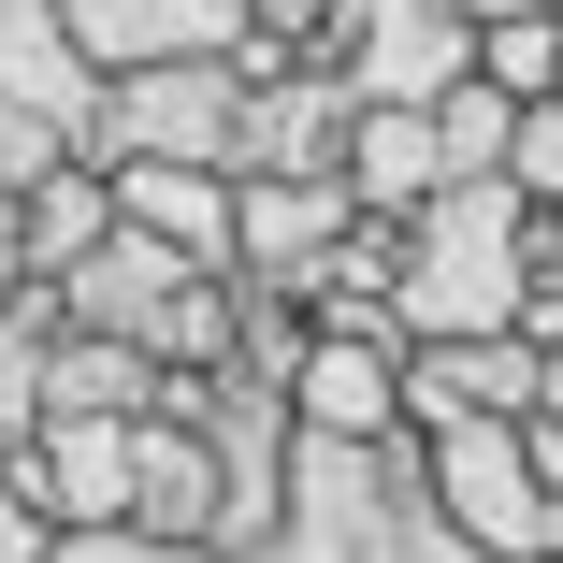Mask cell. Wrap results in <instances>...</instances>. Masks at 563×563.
I'll return each mask as SVG.
<instances>
[{"label": "cell", "instance_id": "83f0119b", "mask_svg": "<svg viewBox=\"0 0 563 563\" xmlns=\"http://www.w3.org/2000/svg\"><path fill=\"white\" fill-rule=\"evenodd\" d=\"M549 101H563V73H549Z\"/></svg>", "mask_w": 563, "mask_h": 563}, {"label": "cell", "instance_id": "484cf974", "mask_svg": "<svg viewBox=\"0 0 563 563\" xmlns=\"http://www.w3.org/2000/svg\"><path fill=\"white\" fill-rule=\"evenodd\" d=\"M534 405H549V419H563V332H549V390H534Z\"/></svg>", "mask_w": 563, "mask_h": 563}, {"label": "cell", "instance_id": "44dd1931", "mask_svg": "<svg viewBox=\"0 0 563 563\" xmlns=\"http://www.w3.org/2000/svg\"><path fill=\"white\" fill-rule=\"evenodd\" d=\"M44 549H58V520H44L15 477H0V563H44Z\"/></svg>", "mask_w": 563, "mask_h": 563}, {"label": "cell", "instance_id": "8992f818", "mask_svg": "<svg viewBox=\"0 0 563 563\" xmlns=\"http://www.w3.org/2000/svg\"><path fill=\"white\" fill-rule=\"evenodd\" d=\"M347 174H232V275L261 289H303L332 261V232H347Z\"/></svg>", "mask_w": 563, "mask_h": 563}, {"label": "cell", "instance_id": "4316f807", "mask_svg": "<svg viewBox=\"0 0 563 563\" xmlns=\"http://www.w3.org/2000/svg\"><path fill=\"white\" fill-rule=\"evenodd\" d=\"M549 30H563V0H549Z\"/></svg>", "mask_w": 563, "mask_h": 563}, {"label": "cell", "instance_id": "603a6c76", "mask_svg": "<svg viewBox=\"0 0 563 563\" xmlns=\"http://www.w3.org/2000/svg\"><path fill=\"white\" fill-rule=\"evenodd\" d=\"M520 477L563 492V419H549V405H520Z\"/></svg>", "mask_w": 563, "mask_h": 563}, {"label": "cell", "instance_id": "cb8c5ba5", "mask_svg": "<svg viewBox=\"0 0 563 563\" xmlns=\"http://www.w3.org/2000/svg\"><path fill=\"white\" fill-rule=\"evenodd\" d=\"M534 275H563V202H534Z\"/></svg>", "mask_w": 563, "mask_h": 563}, {"label": "cell", "instance_id": "277c9868", "mask_svg": "<svg viewBox=\"0 0 563 563\" xmlns=\"http://www.w3.org/2000/svg\"><path fill=\"white\" fill-rule=\"evenodd\" d=\"M463 0H332V73H347L362 101H433L448 73H463Z\"/></svg>", "mask_w": 563, "mask_h": 563}, {"label": "cell", "instance_id": "d6986e66", "mask_svg": "<svg viewBox=\"0 0 563 563\" xmlns=\"http://www.w3.org/2000/svg\"><path fill=\"white\" fill-rule=\"evenodd\" d=\"M44 159H73V131L44 117V101H15V87H0V188H30Z\"/></svg>", "mask_w": 563, "mask_h": 563}, {"label": "cell", "instance_id": "5b68a950", "mask_svg": "<svg viewBox=\"0 0 563 563\" xmlns=\"http://www.w3.org/2000/svg\"><path fill=\"white\" fill-rule=\"evenodd\" d=\"M347 117H362V87L332 73V58L246 73V101H232V159H217V174H332V159H347Z\"/></svg>", "mask_w": 563, "mask_h": 563}, {"label": "cell", "instance_id": "ffe728a7", "mask_svg": "<svg viewBox=\"0 0 563 563\" xmlns=\"http://www.w3.org/2000/svg\"><path fill=\"white\" fill-rule=\"evenodd\" d=\"M44 563H217V549H174V534H131V520H87V534H58Z\"/></svg>", "mask_w": 563, "mask_h": 563}, {"label": "cell", "instance_id": "e0dca14e", "mask_svg": "<svg viewBox=\"0 0 563 563\" xmlns=\"http://www.w3.org/2000/svg\"><path fill=\"white\" fill-rule=\"evenodd\" d=\"M477 44H463V73L477 87H506V101H549V73H563V30H549V0H520V15H463Z\"/></svg>", "mask_w": 563, "mask_h": 563}, {"label": "cell", "instance_id": "5bb4252c", "mask_svg": "<svg viewBox=\"0 0 563 563\" xmlns=\"http://www.w3.org/2000/svg\"><path fill=\"white\" fill-rule=\"evenodd\" d=\"M101 232H117V188H101V159H44V174L15 188V275H58V261H87Z\"/></svg>", "mask_w": 563, "mask_h": 563}, {"label": "cell", "instance_id": "d4e9b609", "mask_svg": "<svg viewBox=\"0 0 563 563\" xmlns=\"http://www.w3.org/2000/svg\"><path fill=\"white\" fill-rule=\"evenodd\" d=\"M0 303H15V188H0Z\"/></svg>", "mask_w": 563, "mask_h": 563}, {"label": "cell", "instance_id": "2e32d148", "mask_svg": "<svg viewBox=\"0 0 563 563\" xmlns=\"http://www.w3.org/2000/svg\"><path fill=\"white\" fill-rule=\"evenodd\" d=\"M44 332H58V289L15 275V303H0V463H15L30 419H44Z\"/></svg>", "mask_w": 563, "mask_h": 563}, {"label": "cell", "instance_id": "3957f363", "mask_svg": "<svg viewBox=\"0 0 563 563\" xmlns=\"http://www.w3.org/2000/svg\"><path fill=\"white\" fill-rule=\"evenodd\" d=\"M232 101H246L232 58H131L101 73L73 159H232Z\"/></svg>", "mask_w": 563, "mask_h": 563}, {"label": "cell", "instance_id": "52a82bcc", "mask_svg": "<svg viewBox=\"0 0 563 563\" xmlns=\"http://www.w3.org/2000/svg\"><path fill=\"white\" fill-rule=\"evenodd\" d=\"M275 390H289L303 433H347V448L405 433V347H390V332H303V362Z\"/></svg>", "mask_w": 563, "mask_h": 563}, {"label": "cell", "instance_id": "7a4b0ae2", "mask_svg": "<svg viewBox=\"0 0 563 563\" xmlns=\"http://www.w3.org/2000/svg\"><path fill=\"white\" fill-rule=\"evenodd\" d=\"M405 506H419V448H405V433H376V448L289 433V506H275V534L217 549V563H390V549H405Z\"/></svg>", "mask_w": 563, "mask_h": 563}, {"label": "cell", "instance_id": "9c48e42d", "mask_svg": "<svg viewBox=\"0 0 563 563\" xmlns=\"http://www.w3.org/2000/svg\"><path fill=\"white\" fill-rule=\"evenodd\" d=\"M101 188H117V217L159 232L174 261H217V275H232V174H217V159H101Z\"/></svg>", "mask_w": 563, "mask_h": 563}, {"label": "cell", "instance_id": "30bf717a", "mask_svg": "<svg viewBox=\"0 0 563 563\" xmlns=\"http://www.w3.org/2000/svg\"><path fill=\"white\" fill-rule=\"evenodd\" d=\"M131 534H174V549H217V463L174 405L131 419Z\"/></svg>", "mask_w": 563, "mask_h": 563}, {"label": "cell", "instance_id": "8fae6325", "mask_svg": "<svg viewBox=\"0 0 563 563\" xmlns=\"http://www.w3.org/2000/svg\"><path fill=\"white\" fill-rule=\"evenodd\" d=\"M87 73H131V58H217L232 44V0H58Z\"/></svg>", "mask_w": 563, "mask_h": 563}, {"label": "cell", "instance_id": "7402d4cb", "mask_svg": "<svg viewBox=\"0 0 563 563\" xmlns=\"http://www.w3.org/2000/svg\"><path fill=\"white\" fill-rule=\"evenodd\" d=\"M390 563H506V549H463L433 506H405V549H390Z\"/></svg>", "mask_w": 563, "mask_h": 563}, {"label": "cell", "instance_id": "ac0fdd59", "mask_svg": "<svg viewBox=\"0 0 563 563\" xmlns=\"http://www.w3.org/2000/svg\"><path fill=\"white\" fill-rule=\"evenodd\" d=\"M520 202H563V101H520L506 117V159H492Z\"/></svg>", "mask_w": 563, "mask_h": 563}, {"label": "cell", "instance_id": "7c38bea8", "mask_svg": "<svg viewBox=\"0 0 563 563\" xmlns=\"http://www.w3.org/2000/svg\"><path fill=\"white\" fill-rule=\"evenodd\" d=\"M159 405V362L131 347V332H44V419H145Z\"/></svg>", "mask_w": 563, "mask_h": 563}, {"label": "cell", "instance_id": "6da1fadb", "mask_svg": "<svg viewBox=\"0 0 563 563\" xmlns=\"http://www.w3.org/2000/svg\"><path fill=\"white\" fill-rule=\"evenodd\" d=\"M534 289V202L506 174H448L405 202V261H390V332L448 347V332H506Z\"/></svg>", "mask_w": 563, "mask_h": 563}, {"label": "cell", "instance_id": "9a60e30c", "mask_svg": "<svg viewBox=\"0 0 563 563\" xmlns=\"http://www.w3.org/2000/svg\"><path fill=\"white\" fill-rule=\"evenodd\" d=\"M332 174H347V202H376V217H405L419 188H448V159H433V117H419V101H362Z\"/></svg>", "mask_w": 563, "mask_h": 563}, {"label": "cell", "instance_id": "ba28073f", "mask_svg": "<svg viewBox=\"0 0 563 563\" xmlns=\"http://www.w3.org/2000/svg\"><path fill=\"white\" fill-rule=\"evenodd\" d=\"M0 477H15V492H30L58 534L131 520V419H30V448H15Z\"/></svg>", "mask_w": 563, "mask_h": 563}, {"label": "cell", "instance_id": "4fadbf2b", "mask_svg": "<svg viewBox=\"0 0 563 563\" xmlns=\"http://www.w3.org/2000/svg\"><path fill=\"white\" fill-rule=\"evenodd\" d=\"M0 87H15V101H44L58 131H87L101 73H87V44H73V15H58V0H0Z\"/></svg>", "mask_w": 563, "mask_h": 563}]
</instances>
